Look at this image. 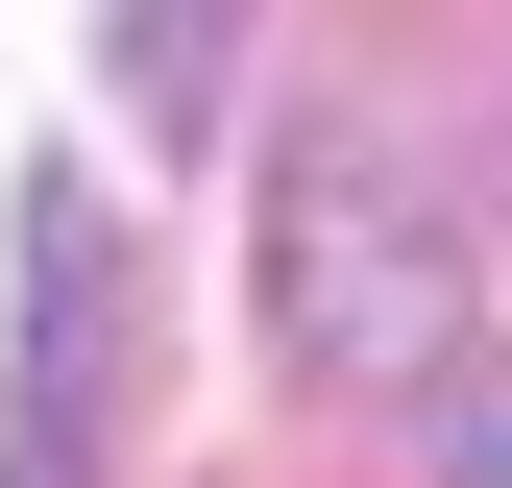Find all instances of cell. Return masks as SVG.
<instances>
[{"instance_id": "obj_3", "label": "cell", "mask_w": 512, "mask_h": 488, "mask_svg": "<svg viewBox=\"0 0 512 488\" xmlns=\"http://www.w3.org/2000/svg\"><path fill=\"white\" fill-rule=\"evenodd\" d=\"M220 74H244V0H122V122H147V147H196Z\"/></svg>"}, {"instance_id": "obj_2", "label": "cell", "mask_w": 512, "mask_h": 488, "mask_svg": "<svg viewBox=\"0 0 512 488\" xmlns=\"http://www.w3.org/2000/svg\"><path fill=\"white\" fill-rule=\"evenodd\" d=\"M122 391H147V269L98 244L74 171H25V391H0V464H122Z\"/></svg>"}, {"instance_id": "obj_1", "label": "cell", "mask_w": 512, "mask_h": 488, "mask_svg": "<svg viewBox=\"0 0 512 488\" xmlns=\"http://www.w3.org/2000/svg\"><path fill=\"white\" fill-rule=\"evenodd\" d=\"M269 342L317 391H439V366H464V220H439V171L366 98L269 171Z\"/></svg>"}, {"instance_id": "obj_4", "label": "cell", "mask_w": 512, "mask_h": 488, "mask_svg": "<svg viewBox=\"0 0 512 488\" xmlns=\"http://www.w3.org/2000/svg\"><path fill=\"white\" fill-rule=\"evenodd\" d=\"M415 464H464V488H512V391H439V440Z\"/></svg>"}]
</instances>
